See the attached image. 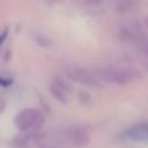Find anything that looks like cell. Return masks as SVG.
<instances>
[{
  "mask_svg": "<svg viewBox=\"0 0 148 148\" xmlns=\"http://www.w3.org/2000/svg\"><path fill=\"white\" fill-rule=\"evenodd\" d=\"M103 82H109L113 84H130L140 78V74L135 69L127 68H104L95 70Z\"/></svg>",
  "mask_w": 148,
  "mask_h": 148,
  "instance_id": "1",
  "label": "cell"
},
{
  "mask_svg": "<svg viewBox=\"0 0 148 148\" xmlns=\"http://www.w3.org/2000/svg\"><path fill=\"white\" fill-rule=\"evenodd\" d=\"M44 122V114L36 108H26L16 114L14 125L20 131L27 133L31 130H38Z\"/></svg>",
  "mask_w": 148,
  "mask_h": 148,
  "instance_id": "2",
  "label": "cell"
},
{
  "mask_svg": "<svg viewBox=\"0 0 148 148\" xmlns=\"http://www.w3.org/2000/svg\"><path fill=\"white\" fill-rule=\"evenodd\" d=\"M65 75L73 82L84 84L90 87H103V81L99 78L96 72H92L90 69L82 66H68L65 69Z\"/></svg>",
  "mask_w": 148,
  "mask_h": 148,
  "instance_id": "3",
  "label": "cell"
},
{
  "mask_svg": "<svg viewBox=\"0 0 148 148\" xmlns=\"http://www.w3.org/2000/svg\"><path fill=\"white\" fill-rule=\"evenodd\" d=\"M65 140L73 148H82L90 143V134L82 126H72L65 130Z\"/></svg>",
  "mask_w": 148,
  "mask_h": 148,
  "instance_id": "4",
  "label": "cell"
},
{
  "mask_svg": "<svg viewBox=\"0 0 148 148\" xmlns=\"http://www.w3.org/2000/svg\"><path fill=\"white\" fill-rule=\"evenodd\" d=\"M120 138L130 142H147L148 139V123L139 122L123 129L120 133Z\"/></svg>",
  "mask_w": 148,
  "mask_h": 148,
  "instance_id": "5",
  "label": "cell"
},
{
  "mask_svg": "<svg viewBox=\"0 0 148 148\" xmlns=\"http://www.w3.org/2000/svg\"><path fill=\"white\" fill-rule=\"evenodd\" d=\"M49 91H51V95L57 100V101L62 103H68L69 100V95H70V87L66 82L64 81L60 77H55L51 81V84H49Z\"/></svg>",
  "mask_w": 148,
  "mask_h": 148,
  "instance_id": "6",
  "label": "cell"
},
{
  "mask_svg": "<svg viewBox=\"0 0 148 148\" xmlns=\"http://www.w3.org/2000/svg\"><path fill=\"white\" fill-rule=\"evenodd\" d=\"M122 34L125 36V39H129V40H134V39L139 38L142 35V27L139 23L133 22L129 23L127 26L122 29Z\"/></svg>",
  "mask_w": 148,
  "mask_h": 148,
  "instance_id": "7",
  "label": "cell"
},
{
  "mask_svg": "<svg viewBox=\"0 0 148 148\" xmlns=\"http://www.w3.org/2000/svg\"><path fill=\"white\" fill-rule=\"evenodd\" d=\"M12 83H13V81L10 78H7V77H1V75H0V86L8 87V86H10Z\"/></svg>",
  "mask_w": 148,
  "mask_h": 148,
  "instance_id": "8",
  "label": "cell"
},
{
  "mask_svg": "<svg viewBox=\"0 0 148 148\" xmlns=\"http://www.w3.org/2000/svg\"><path fill=\"white\" fill-rule=\"evenodd\" d=\"M8 34H9V30H8V29H4V30L0 33V47H1L3 43L5 42V39H7Z\"/></svg>",
  "mask_w": 148,
  "mask_h": 148,
  "instance_id": "9",
  "label": "cell"
},
{
  "mask_svg": "<svg viewBox=\"0 0 148 148\" xmlns=\"http://www.w3.org/2000/svg\"><path fill=\"white\" fill-rule=\"evenodd\" d=\"M103 0H86V4L87 5H97L99 3H101Z\"/></svg>",
  "mask_w": 148,
  "mask_h": 148,
  "instance_id": "10",
  "label": "cell"
},
{
  "mask_svg": "<svg viewBox=\"0 0 148 148\" xmlns=\"http://www.w3.org/2000/svg\"><path fill=\"white\" fill-rule=\"evenodd\" d=\"M4 109V101H1V99H0V110Z\"/></svg>",
  "mask_w": 148,
  "mask_h": 148,
  "instance_id": "11",
  "label": "cell"
},
{
  "mask_svg": "<svg viewBox=\"0 0 148 148\" xmlns=\"http://www.w3.org/2000/svg\"><path fill=\"white\" fill-rule=\"evenodd\" d=\"M48 1H51V3H57V1H61V0H48Z\"/></svg>",
  "mask_w": 148,
  "mask_h": 148,
  "instance_id": "12",
  "label": "cell"
}]
</instances>
